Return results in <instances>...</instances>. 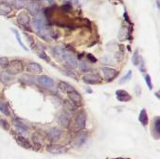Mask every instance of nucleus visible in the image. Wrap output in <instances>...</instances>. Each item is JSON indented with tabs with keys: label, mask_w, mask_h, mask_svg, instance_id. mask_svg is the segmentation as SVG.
I'll use <instances>...</instances> for the list:
<instances>
[{
	"label": "nucleus",
	"mask_w": 160,
	"mask_h": 159,
	"mask_svg": "<svg viewBox=\"0 0 160 159\" xmlns=\"http://www.w3.org/2000/svg\"><path fill=\"white\" fill-rule=\"evenodd\" d=\"M61 136H62V131L59 128H52L48 132V139L51 142L59 140Z\"/></svg>",
	"instance_id": "10"
},
{
	"label": "nucleus",
	"mask_w": 160,
	"mask_h": 159,
	"mask_svg": "<svg viewBox=\"0 0 160 159\" xmlns=\"http://www.w3.org/2000/svg\"><path fill=\"white\" fill-rule=\"evenodd\" d=\"M12 32L14 33V35H15V38H16V40H17V42H18V44L25 49V50H28V48L26 47V46L24 45V43L22 42V39H21V37H20V35H19V32L16 30V29H14V28H12Z\"/></svg>",
	"instance_id": "23"
},
{
	"label": "nucleus",
	"mask_w": 160,
	"mask_h": 159,
	"mask_svg": "<svg viewBox=\"0 0 160 159\" xmlns=\"http://www.w3.org/2000/svg\"><path fill=\"white\" fill-rule=\"evenodd\" d=\"M58 86H59V88H60L62 92L68 93V94L75 90V89L73 88V86H72V85H70L69 83L65 82H59V84H58Z\"/></svg>",
	"instance_id": "15"
},
{
	"label": "nucleus",
	"mask_w": 160,
	"mask_h": 159,
	"mask_svg": "<svg viewBox=\"0 0 160 159\" xmlns=\"http://www.w3.org/2000/svg\"><path fill=\"white\" fill-rule=\"evenodd\" d=\"M62 9L65 11L66 12H70L71 11V9H72V6L70 5V4H65L62 7Z\"/></svg>",
	"instance_id": "33"
},
{
	"label": "nucleus",
	"mask_w": 160,
	"mask_h": 159,
	"mask_svg": "<svg viewBox=\"0 0 160 159\" xmlns=\"http://www.w3.org/2000/svg\"><path fill=\"white\" fill-rule=\"evenodd\" d=\"M48 151L54 154H61V153H65L67 152V149H66V147L61 146V145L51 144V145L48 146Z\"/></svg>",
	"instance_id": "5"
},
{
	"label": "nucleus",
	"mask_w": 160,
	"mask_h": 159,
	"mask_svg": "<svg viewBox=\"0 0 160 159\" xmlns=\"http://www.w3.org/2000/svg\"><path fill=\"white\" fill-rule=\"evenodd\" d=\"M68 97H69V100L71 101V102L77 107V106H80L81 103H82V97L81 95L76 91H72L70 93H68Z\"/></svg>",
	"instance_id": "8"
},
{
	"label": "nucleus",
	"mask_w": 160,
	"mask_h": 159,
	"mask_svg": "<svg viewBox=\"0 0 160 159\" xmlns=\"http://www.w3.org/2000/svg\"><path fill=\"white\" fill-rule=\"evenodd\" d=\"M154 128L156 133L159 135L160 134V118L159 117H156V118L154 119Z\"/></svg>",
	"instance_id": "30"
},
{
	"label": "nucleus",
	"mask_w": 160,
	"mask_h": 159,
	"mask_svg": "<svg viewBox=\"0 0 160 159\" xmlns=\"http://www.w3.org/2000/svg\"><path fill=\"white\" fill-rule=\"evenodd\" d=\"M16 142H17L22 148H24V149H30V148H31V145H30V143L28 142V140L27 138L23 137H18L16 138Z\"/></svg>",
	"instance_id": "17"
},
{
	"label": "nucleus",
	"mask_w": 160,
	"mask_h": 159,
	"mask_svg": "<svg viewBox=\"0 0 160 159\" xmlns=\"http://www.w3.org/2000/svg\"><path fill=\"white\" fill-rule=\"evenodd\" d=\"M59 123H60L61 126L65 127V128H68V127L69 126L70 120H69V118L66 115H61L59 117Z\"/></svg>",
	"instance_id": "18"
},
{
	"label": "nucleus",
	"mask_w": 160,
	"mask_h": 159,
	"mask_svg": "<svg viewBox=\"0 0 160 159\" xmlns=\"http://www.w3.org/2000/svg\"><path fill=\"white\" fill-rule=\"evenodd\" d=\"M65 106L67 107L68 110H70V111H74V109H75V107H76L72 102H68V101H66V102H65Z\"/></svg>",
	"instance_id": "31"
},
{
	"label": "nucleus",
	"mask_w": 160,
	"mask_h": 159,
	"mask_svg": "<svg viewBox=\"0 0 160 159\" xmlns=\"http://www.w3.org/2000/svg\"><path fill=\"white\" fill-rule=\"evenodd\" d=\"M102 72H103V76H104V79L108 82H111L113 81L114 79L117 78V76L118 75V72L114 69V68H110V67H103L102 69Z\"/></svg>",
	"instance_id": "3"
},
{
	"label": "nucleus",
	"mask_w": 160,
	"mask_h": 159,
	"mask_svg": "<svg viewBox=\"0 0 160 159\" xmlns=\"http://www.w3.org/2000/svg\"><path fill=\"white\" fill-rule=\"evenodd\" d=\"M87 59H88L91 62H97V59H96L92 54H87Z\"/></svg>",
	"instance_id": "34"
},
{
	"label": "nucleus",
	"mask_w": 160,
	"mask_h": 159,
	"mask_svg": "<svg viewBox=\"0 0 160 159\" xmlns=\"http://www.w3.org/2000/svg\"><path fill=\"white\" fill-rule=\"evenodd\" d=\"M116 95H117L118 100L120 101V102H129V101L132 100V97L129 95V93L124 91V90H118L116 92Z\"/></svg>",
	"instance_id": "11"
},
{
	"label": "nucleus",
	"mask_w": 160,
	"mask_h": 159,
	"mask_svg": "<svg viewBox=\"0 0 160 159\" xmlns=\"http://www.w3.org/2000/svg\"><path fill=\"white\" fill-rule=\"evenodd\" d=\"M33 142L38 145H43V137L39 134H36L33 136Z\"/></svg>",
	"instance_id": "28"
},
{
	"label": "nucleus",
	"mask_w": 160,
	"mask_h": 159,
	"mask_svg": "<svg viewBox=\"0 0 160 159\" xmlns=\"http://www.w3.org/2000/svg\"><path fill=\"white\" fill-rule=\"evenodd\" d=\"M47 1H48V3H50V4H52V3L54 2V0H47Z\"/></svg>",
	"instance_id": "38"
},
{
	"label": "nucleus",
	"mask_w": 160,
	"mask_h": 159,
	"mask_svg": "<svg viewBox=\"0 0 160 159\" xmlns=\"http://www.w3.org/2000/svg\"><path fill=\"white\" fill-rule=\"evenodd\" d=\"M12 12V6L6 2H0V15H7Z\"/></svg>",
	"instance_id": "14"
},
{
	"label": "nucleus",
	"mask_w": 160,
	"mask_h": 159,
	"mask_svg": "<svg viewBox=\"0 0 160 159\" xmlns=\"http://www.w3.org/2000/svg\"><path fill=\"white\" fill-rule=\"evenodd\" d=\"M62 47H54L53 48H52V53H53V55L56 57V58H58V59H62Z\"/></svg>",
	"instance_id": "21"
},
{
	"label": "nucleus",
	"mask_w": 160,
	"mask_h": 159,
	"mask_svg": "<svg viewBox=\"0 0 160 159\" xmlns=\"http://www.w3.org/2000/svg\"><path fill=\"white\" fill-rule=\"evenodd\" d=\"M156 5H157V8L159 9V0H156Z\"/></svg>",
	"instance_id": "39"
},
{
	"label": "nucleus",
	"mask_w": 160,
	"mask_h": 159,
	"mask_svg": "<svg viewBox=\"0 0 160 159\" xmlns=\"http://www.w3.org/2000/svg\"><path fill=\"white\" fill-rule=\"evenodd\" d=\"M86 140H87V136L85 134H79L75 137L73 142L76 146H81L83 143H85Z\"/></svg>",
	"instance_id": "16"
},
{
	"label": "nucleus",
	"mask_w": 160,
	"mask_h": 159,
	"mask_svg": "<svg viewBox=\"0 0 160 159\" xmlns=\"http://www.w3.org/2000/svg\"><path fill=\"white\" fill-rule=\"evenodd\" d=\"M145 81H146V83L149 87V89H152V81H151V77L150 75H145Z\"/></svg>",
	"instance_id": "32"
},
{
	"label": "nucleus",
	"mask_w": 160,
	"mask_h": 159,
	"mask_svg": "<svg viewBox=\"0 0 160 159\" xmlns=\"http://www.w3.org/2000/svg\"><path fill=\"white\" fill-rule=\"evenodd\" d=\"M9 60L6 58V57H1L0 58V67H4V68H7V67L9 66Z\"/></svg>",
	"instance_id": "27"
},
{
	"label": "nucleus",
	"mask_w": 160,
	"mask_h": 159,
	"mask_svg": "<svg viewBox=\"0 0 160 159\" xmlns=\"http://www.w3.org/2000/svg\"><path fill=\"white\" fill-rule=\"evenodd\" d=\"M12 5L15 9L17 10H21L23 9L24 7H26L28 4H27V1L26 0H13L12 1Z\"/></svg>",
	"instance_id": "20"
},
{
	"label": "nucleus",
	"mask_w": 160,
	"mask_h": 159,
	"mask_svg": "<svg viewBox=\"0 0 160 159\" xmlns=\"http://www.w3.org/2000/svg\"><path fill=\"white\" fill-rule=\"evenodd\" d=\"M28 71L32 74H40L43 69L42 67L37 62H29L28 65Z\"/></svg>",
	"instance_id": "13"
},
{
	"label": "nucleus",
	"mask_w": 160,
	"mask_h": 159,
	"mask_svg": "<svg viewBox=\"0 0 160 159\" xmlns=\"http://www.w3.org/2000/svg\"><path fill=\"white\" fill-rule=\"evenodd\" d=\"M37 82H38L40 84H42V85H44V86H46V87H48V88H51V87L54 86V82H53V80H52L51 78L48 77V76H45V75L38 76Z\"/></svg>",
	"instance_id": "7"
},
{
	"label": "nucleus",
	"mask_w": 160,
	"mask_h": 159,
	"mask_svg": "<svg viewBox=\"0 0 160 159\" xmlns=\"http://www.w3.org/2000/svg\"><path fill=\"white\" fill-rule=\"evenodd\" d=\"M32 2H37V1H39V0H31Z\"/></svg>",
	"instance_id": "40"
},
{
	"label": "nucleus",
	"mask_w": 160,
	"mask_h": 159,
	"mask_svg": "<svg viewBox=\"0 0 160 159\" xmlns=\"http://www.w3.org/2000/svg\"><path fill=\"white\" fill-rule=\"evenodd\" d=\"M131 77H132V71H131V70H129V71H128V73H127L124 77H122V78L120 79L119 83H120V84H122V83L127 82L128 81H129V80L131 79Z\"/></svg>",
	"instance_id": "26"
},
{
	"label": "nucleus",
	"mask_w": 160,
	"mask_h": 159,
	"mask_svg": "<svg viewBox=\"0 0 160 159\" xmlns=\"http://www.w3.org/2000/svg\"><path fill=\"white\" fill-rule=\"evenodd\" d=\"M139 121L141 122V124L143 126H146L148 124V121H149V118H148V115L146 113V110L145 109H142L140 114H139V117H138Z\"/></svg>",
	"instance_id": "19"
},
{
	"label": "nucleus",
	"mask_w": 160,
	"mask_h": 159,
	"mask_svg": "<svg viewBox=\"0 0 160 159\" xmlns=\"http://www.w3.org/2000/svg\"><path fill=\"white\" fill-rule=\"evenodd\" d=\"M1 122H2V126H3V128L5 129V130H9V128H10V126H9V124H8V122L6 121V120H1Z\"/></svg>",
	"instance_id": "35"
},
{
	"label": "nucleus",
	"mask_w": 160,
	"mask_h": 159,
	"mask_svg": "<svg viewBox=\"0 0 160 159\" xmlns=\"http://www.w3.org/2000/svg\"><path fill=\"white\" fill-rule=\"evenodd\" d=\"M66 2H68V3H72V4H75V5H78L79 4V1L78 0H65Z\"/></svg>",
	"instance_id": "36"
},
{
	"label": "nucleus",
	"mask_w": 160,
	"mask_h": 159,
	"mask_svg": "<svg viewBox=\"0 0 160 159\" xmlns=\"http://www.w3.org/2000/svg\"><path fill=\"white\" fill-rule=\"evenodd\" d=\"M17 21L18 23L23 26L24 27H29V15L27 12H21L18 16H17Z\"/></svg>",
	"instance_id": "12"
},
{
	"label": "nucleus",
	"mask_w": 160,
	"mask_h": 159,
	"mask_svg": "<svg viewBox=\"0 0 160 159\" xmlns=\"http://www.w3.org/2000/svg\"><path fill=\"white\" fill-rule=\"evenodd\" d=\"M0 111H1L4 115L6 116H10V110H9V107L7 105L6 102H0Z\"/></svg>",
	"instance_id": "22"
},
{
	"label": "nucleus",
	"mask_w": 160,
	"mask_h": 159,
	"mask_svg": "<svg viewBox=\"0 0 160 159\" xmlns=\"http://www.w3.org/2000/svg\"><path fill=\"white\" fill-rule=\"evenodd\" d=\"M102 78L98 74H86L83 76V82L88 84H97L101 82Z\"/></svg>",
	"instance_id": "4"
},
{
	"label": "nucleus",
	"mask_w": 160,
	"mask_h": 159,
	"mask_svg": "<svg viewBox=\"0 0 160 159\" xmlns=\"http://www.w3.org/2000/svg\"><path fill=\"white\" fill-rule=\"evenodd\" d=\"M124 18L126 19V21H127L128 23H130V24H131V21H130V19H129V16H128V14H127L126 12H124Z\"/></svg>",
	"instance_id": "37"
},
{
	"label": "nucleus",
	"mask_w": 160,
	"mask_h": 159,
	"mask_svg": "<svg viewBox=\"0 0 160 159\" xmlns=\"http://www.w3.org/2000/svg\"><path fill=\"white\" fill-rule=\"evenodd\" d=\"M0 81H1L2 82H8L11 81V76L7 73V72H3L0 74Z\"/></svg>",
	"instance_id": "25"
},
{
	"label": "nucleus",
	"mask_w": 160,
	"mask_h": 159,
	"mask_svg": "<svg viewBox=\"0 0 160 159\" xmlns=\"http://www.w3.org/2000/svg\"><path fill=\"white\" fill-rule=\"evenodd\" d=\"M23 69H24L23 62L18 60H13L7 67V73L9 75H16L21 73Z\"/></svg>",
	"instance_id": "1"
},
{
	"label": "nucleus",
	"mask_w": 160,
	"mask_h": 159,
	"mask_svg": "<svg viewBox=\"0 0 160 159\" xmlns=\"http://www.w3.org/2000/svg\"><path fill=\"white\" fill-rule=\"evenodd\" d=\"M140 58H141V56L138 54V50L136 49V51L133 54V58H132V62H133V63H134L135 66H138L139 65Z\"/></svg>",
	"instance_id": "24"
},
{
	"label": "nucleus",
	"mask_w": 160,
	"mask_h": 159,
	"mask_svg": "<svg viewBox=\"0 0 160 159\" xmlns=\"http://www.w3.org/2000/svg\"><path fill=\"white\" fill-rule=\"evenodd\" d=\"M90 66L88 65L87 62H82L81 65H80V69L82 71V72H86V71H88V70H90Z\"/></svg>",
	"instance_id": "29"
},
{
	"label": "nucleus",
	"mask_w": 160,
	"mask_h": 159,
	"mask_svg": "<svg viewBox=\"0 0 160 159\" xmlns=\"http://www.w3.org/2000/svg\"><path fill=\"white\" fill-rule=\"evenodd\" d=\"M27 11L33 16H36L40 13V5L37 2H31L28 4L27 6Z\"/></svg>",
	"instance_id": "9"
},
{
	"label": "nucleus",
	"mask_w": 160,
	"mask_h": 159,
	"mask_svg": "<svg viewBox=\"0 0 160 159\" xmlns=\"http://www.w3.org/2000/svg\"><path fill=\"white\" fill-rule=\"evenodd\" d=\"M85 123H86V115L84 112H81L76 117V127L80 130L84 129Z\"/></svg>",
	"instance_id": "6"
},
{
	"label": "nucleus",
	"mask_w": 160,
	"mask_h": 159,
	"mask_svg": "<svg viewBox=\"0 0 160 159\" xmlns=\"http://www.w3.org/2000/svg\"><path fill=\"white\" fill-rule=\"evenodd\" d=\"M62 59L66 62V63L68 65V67H69L70 68H75L78 66V62L76 58L73 56V54L69 51H68L67 49L62 50Z\"/></svg>",
	"instance_id": "2"
}]
</instances>
